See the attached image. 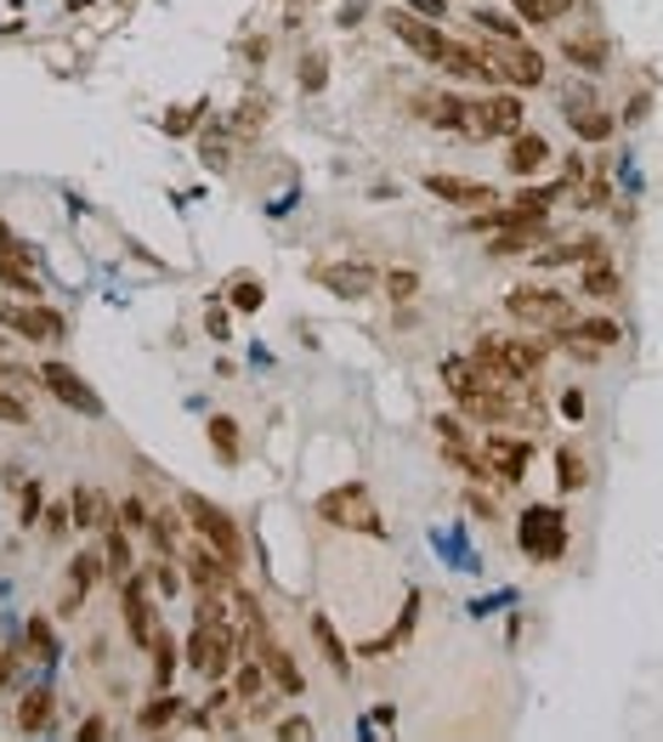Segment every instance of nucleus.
<instances>
[{
    "mask_svg": "<svg viewBox=\"0 0 663 742\" xmlns=\"http://www.w3.org/2000/svg\"><path fill=\"white\" fill-rule=\"evenodd\" d=\"M465 358L477 363L488 380H499V385H539V374L550 363V340L545 334H516V340L483 334Z\"/></svg>",
    "mask_w": 663,
    "mask_h": 742,
    "instance_id": "f257e3e1",
    "label": "nucleus"
},
{
    "mask_svg": "<svg viewBox=\"0 0 663 742\" xmlns=\"http://www.w3.org/2000/svg\"><path fill=\"white\" fill-rule=\"evenodd\" d=\"M318 522L323 527H341V533H363V538H392V527H386V516L374 511V493L363 487V482H341V487H329V493H318Z\"/></svg>",
    "mask_w": 663,
    "mask_h": 742,
    "instance_id": "f03ea898",
    "label": "nucleus"
},
{
    "mask_svg": "<svg viewBox=\"0 0 663 742\" xmlns=\"http://www.w3.org/2000/svg\"><path fill=\"white\" fill-rule=\"evenodd\" d=\"M245 640H239V624H194L182 640V663L205 674V680H227L232 663H239Z\"/></svg>",
    "mask_w": 663,
    "mask_h": 742,
    "instance_id": "7ed1b4c3",
    "label": "nucleus"
},
{
    "mask_svg": "<svg viewBox=\"0 0 663 742\" xmlns=\"http://www.w3.org/2000/svg\"><path fill=\"white\" fill-rule=\"evenodd\" d=\"M182 516H187V527L199 533V544H210V550L239 573L245 567V533H239V522H232L221 505H210L205 493H182Z\"/></svg>",
    "mask_w": 663,
    "mask_h": 742,
    "instance_id": "20e7f679",
    "label": "nucleus"
},
{
    "mask_svg": "<svg viewBox=\"0 0 663 742\" xmlns=\"http://www.w3.org/2000/svg\"><path fill=\"white\" fill-rule=\"evenodd\" d=\"M477 52L488 58V69H494V80L499 85H510V91H539L545 80H550V63H545V52H533L528 40H477Z\"/></svg>",
    "mask_w": 663,
    "mask_h": 742,
    "instance_id": "39448f33",
    "label": "nucleus"
},
{
    "mask_svg": "<svg viewBox=\"0 0 663 742\" xmlns=\"http://www.w3.org/2000/svg\"><path fill=\"white\" fill-rule=\"evenodd\" d=\"M505 312L522 323V329H533V334H550V329H561V323L579 318V307L567 301L556 284H516V289L505 295Z\"/></svg>",
    "mask_w": 663,
    "mask_h": 742,
    "instance_id": "423d86ee",
    "label": "nucleus"
},
{
    "mask_svg": "<svg viewBox=\"0 0 663 742\" xmlns=\"http://www.w3.org/2000/svg\"><path fill=\"white\" fill-rule=\"evenodd\" d=\"M516 550H522L528 561H539V567H556L567 556V516H561V505H528L522 516H516Z\"/></svg>",
    "mask_w": 663,
    "mask_h": 742,
    "instance_id": "0eeeda50",
    "label": "nucleus"
},
{
    "mask_svg": "<svg viewBox=\"0 0 663 742\" xmlns=\"http://www.w3.org/2000/svg\"><path fill=\"white\" fill-rule=\"evenodd\" d=\"M34 380L52 391L63 409H74V414H85V420H103V414H108V403L97 398V385H91L74 363H63V358H45V363L34 369Z\"/></svg>",
    "mask_w": 663,
    "mask_h": 742,
    "instance_id": "6e6552de",
    "label": "nucleus"
},
{
    "mask_svg": "<svg viewBox=\"0 0 663 742\" xmlns=\"http://www.w3.org/2000/svg\"><path fill=\"white\" fill-rule=\"evenodd\" d=\"M120 618H125V635H131V647L136 652H148L154 647V635L165 629L159 618H154V584H148V573H131V578H120Z\"/></svg>",
    "mask_w": 663,
    "mask_h": 742,
    "instance_id": "1a4fd4ad",
    "label": "nucleus"
},
{
    "mask_svg": "<svg viewBox=\"0 0 663 742\" xmlns=\"http://www.w3.org/2000/svg\"><path fill=\"white\" fill-rule=\"evenodd\" d=\"M0 323H7L12 334H23L29 346H63V334H69V318L58 312V307H45V295L40 301H7L0 307Z\"/></svg>",
    "mask_w": 663,
    "mask_h": 742,
    "instance_id": "9d476101",
    "label": "nucleus"
},
{
    "mask_svg": "<svg viewBox=\"0 0 663 742\" xmlns=\"http://www.w3.org/2000/svg\"><path fill=\"white\" fill-rule=\"evenodd\" d=\"M386 29H392V34L408 45V52H414L419 63H432V69L443 63L448 40H454V34L437 23V18H419V12H408V7H392V12H386Z\"/></svg>",
    "mask_w": 663,
    "mask_h": 742,
    "instance_id": "9b49d317",
    "label": "nucleus"
},
{
    "mask_svg": "<svg viewBox=\"0 0 663 742\" xmlns=\"http://www.w3.org/2000/svg\"><path fill=\"white\" fill-rule=\"evenodd\" d=\"M483 460H488V471H494V482L505 493V487H516V482L528 476L533 442L528 436H510V425H494V431H483Z\"/></svg>",
    "mask_w": 663,
    "mask_h": 742,
    "instance_id": "f8f14e48",
    "label": "nucleus"
},
{
    "mask_svg": "<svg viewBox=\"0 0 663 742\" xmlns=\"http://www.w3.org/2000/svg\"><path fill=\"white\" fill-rule=\"evenodd\" d=\"M522 120H528V109H522V91H510V85H494L488 96H477V142H488V136H516L522 131Z\"/></svg>",
    "mask_w": 663,
    "mask_h": 742,
    "instance_id": "ddd939ff",
    "label": "nucleus"
},
{
    "mask_svg": "<svg viewBox=\"0 0 663 742\" xmlns=\"http://www.w3.org/2000/svg\"><path fill=\"white\" fill-rule=\"evenodd\" d=\"M312 284H323L335 301H363V295L381 284V272H374L369 261H358V256H346V261H318L312 267Z\"/></svg>",
    "mask_w": 663,
    "mask_h": 742,
    "instance_id": "4468645a",
    "label": "nucleus"
},
{
    "mask_svg": "<svg viewBox=\"0 0 663 742\" xmlns=\"http://www.w3.org/2000/svg\"><path fill=\"white\" fill-rule=\"evenodd\" d=\"M425 193H432V199H443L448 210H488V205H499L494 182H477V176H448V171H432V176H425Z\"/></svg>",
    "mask_w": 663,
    "mask_h": 742,
    "instance_id": "2eb2a0df",
    "label": "nucleus"
},
{
    "mask_svg": "<svg viewBox=\"0 0 663 742\" xmlns=\"http://www.w3.org/2000/svg\"><path fill=\"white\" fill-rule=\"evenodd\" d=\"M567 125H573L579 142H612V131H619V120H612L607 109H595V96L584 85L567 91Z\"/></svg>",
    "mask_w": 663,
    "mask_h": 742,
    "instance_id": "dca6fc26",
    "label": "nucleus"
},
{
    "mask_svg": "<svg viewBox=\"0 0 663 742\" xmlns=\"http://www.w3.org/2000/svg\"><path fill=\"white\" fill-rule=\"evenodd\" d=\"M250 652H261L267 680H272L278 698H301V691H307V674H301V663H296L290 647H278V640H261V647H250Z\"/></svg>",
    "mask_w": 663,
    "mask_h": 742,
    "instance_id": "f3484780",
    "label": "nucleus"
},
{
    "mask_svg": "<svg viewBox=\"0 0 663 742\" xmlns=\"http://www.w3.org/2000/svg\"><path fill=\"white\" fill-rule=\"evenodd\" d=\"M437 69H443L448 80H459V85H499L494 69H488V58L477 52V45H465V40H448V52H443Z\"/></svg>",
    "mask_w": 663,
    "mask_h": 742,
    "instance_id": "a211bd4d",
    "label": "nucleus"
},
{
    "mask_svg": "<svg viewBox=\"0 0 663 742\" xmlns=\"http://www.w3.org/2000/svg\"><path fill=\"white\" fill-rule=\"evenodd\" d=\"M307 629H312V647H318V658L329 663V674H335V680H352V652H346L341 629L329 624V612H312Z\"/></svg>",
    "mask_w": 663,
    "mask_h": 742,
    "instance_id": "6ab92c4d",
    "label": "nucleus"
},
{
    "mask_svg": "<svg viewBox=\"0 0 663 742\" xmlns=\"http://www.w3.org/2000/svg\"><path fill=\"white\" fill-rule=\"evenodd\" d=\"M505 165H510V176H522V182H533L545 165H550V142L539 136V131H516L510 136V154H505Z\"/></svg>",
    "mask_w": 663,
    "mask_h": 742,
    "instance_id": "aec40b11",
    "label": "nucleus"
},
{
    "mask_svg": "<svg viewBox=\"0 0 663 742\" xmlns=\"http://www.w3.org/2000/svg\"><path fill=\"white\" fill-rule=\"evenodd\" d=\"M595 256H607V244L595 238V233H584V238H556V244H539V267H584V261H595Z\"/></svg>",
    "mask_w": 663,
    "mask_h": 742,
    "instance_id": "412c9836",
    "label": "nucleus"
},
{
    "mask_svg": "<svg viewBox=\"0 0 663 742\" xmlns=\"http://www.w3.org/2000/svg\"><path fill=\"white\" fill-rule=\"evenodd\" d=\"M419 607H425V596H419V589H408V601H403L397 624H392L381 640H363V647H358V658H392V652L403 647V640L414 635V624H419Z\"/></svg>",
    "mask_w": 663,
    "mask_h": 742,
    "instance_id": "4be33fe9",
    "label": "nucleus"
},
{
    "mask_svg": "<svg viewBox=\"0 0 663 742\" xmlns=\"http://www.w3.org/2000/svg\"><path fill=\"white\" fill-rule=\"evenodd\" d=\"M12 725L23 731V736H34V731H52L58 725V698L45 686H29L23 698H18V714H12Z\"/></svg>",
    "mask_w": 663,
    "mask_h": 742,
    "instance_id": "5701e85b",
    "label": "nucleus"
},
{
    "mask_svg": "<svg viewBox=\"0 0 663 742\" xmlns=\"http://www.w3.org/2000/svg\"><path fill=\"white\" fill-rule=\"evenodd\" d=\"M182 567H187V584H194V589H232V567L210 550V544L187 550V556H182Z\"/></svg>",
    "mask_w": 663,
    "mask_h": 742,
    "instance_id": "b1692460",
    "label": "nucleus"
},
{
    "mask_svg": "<svg viewBox=\"0 0 663 742\" xmlns=\"http://www.w3.org/2000/svg\"><path fill=\"white\" fill-rule=\"evenodd\" d=\"M97 584H108L103 550H74V556H69V601H63V607H74L80 596H91Z\"/></svg>",
    "mask_w": 663,
    "mask_h": 742,
    "instance_id": "393cba45",
    "label": "nucleus"
},
{
    "mask_svg": "<svg viewBox=\"0 0 663 742\" xmlns=\"http://www.w3.org/2000/svg\"><path fill=\"white\" fill-rule=\"evenodd\" d=\"M187 720V703H182V691H154L148 703L136 709V731H170V725H182Z\"/></svg>",
    "mask_w": 663,
    "mask_h": 742,
    "instance_id": "a878e982",
    "label": "nucleus"
},
{
    "mask_svg": "<svg viewBox=\"0 0 663 742\" xmlns=\"http://www.w3.org/2000/svg\"><path fill=\"white\" fill-rule=\"evenodd\" d=\"M579 289L590 295V301H619V295H624V278H619V267H612V256L584 261V267H579Z\"/></svg>",
    "mask_w": 663,
    "mask_h": 742,
    "instance_id": "bb28decb",
    "label": "nucleus"
},
{
    "mask_svg": "<svg viewBox=\"0 0 663 742\" xmlns=\"http://www.w3.org/2000/svg\"><path fill=\"white\" fill-rule=\"evenodd\" d=\"M232 691H239V703H256V698H267L272 691V680H267V663H261V652H239V663H232Z\"/></svg>",
    "mask_w": 663,
    "mask_h": 742,
    "instance_id": "cd10ccee",
    "label": "nucleus"
},
{
    "mask_svg": "<svg viewBox=\"0 0 663 742\" xmlns=\"http://www.w3.org/2000/svg\"><path fill=\"white\" fill-rule=\"evenodd\" d=\"M182 527H187V516H176V511H154L148 527H142V538H148V550H154V556H182Z\"/></svg>",
    "mask_w": 663,
    "mask_h": 742,
    "instance_id": "c85d7f7f",
    "label": "nucleus"
},
{
    "mask_svg": "<svg viewBox=\"0 0 663 742\" xmlns=\"http://www.w3.org/2000/svg\"><path fill=\"white\" fill-rule=\"evenodd\" d=\"M561 58L573 63L579 74H601L607 69V40L601 34H567L561 40Z\"/></svg>",
    "mask_w": 663,
    "mask_h": 742,
    "instance_id": "c756f323",
    "label": "nucleus"
},
{
    "mask_svg": "<svg viewBox=\"0 0 663 742\" xmlns=\"http://www.w3.org/2000/svg\"><path fill=\"white\" fill-rule=\"evenodd\" d=\"M23 652H29L34 663H58V658H63L58 629H52V618H45V612H34V618L23 624Z\"/></svg>",
    "mask_w": 663,
    "mask_h": 742,
    "instance_id": "7c9ffc66",
    "label": "nucleus"
},
{
    "mask_svg": "<svg viewBox=\"0 0 663 742\" xmlns=\"http://www.w3.org/2000/svg\"><path fill=\"white\" fill-rule=\"evenodd\" d=\"M131 538H136V533H125L120 522H114V527H103V561H108V578H114V584L136 573V556H131Z\"/></svg>",
    "mask_w": 663,
    "mask_h": 742,
    "instance_id": "2f4dec72",
    "label": "nucleus"
},
{
    "mask_svg": "<svg viewBox=\"0 0 663 742\" xmlns=\"http://www.w3.org/2000/svg\"><path fill=\"white\" fill-rule=\"evenodd\" d=\"M205 436H210V454H216L221 465H239V460H245V442H239V420L216 414V420L205 425Z\"/></svg>",
    "mask_w": 663,
    "mask_h": 742,
    "instance_id": "473e14b6",
    "label": "nucleus"
},
{
    "mask_svg": "<svg viewBox=\"0 0 663 742\" xmlns=\"http://www.w3.org/2000/svg\"><path fill=\"white\" fill-rule=\"evenodd\" d=\"M470 23H477L483 34H494V40H528V23L516 12H499V7H470Z\"/></svg>",
    "mask_w": 663,
    "mask_h": 742,
    "instance_id": "72a5a7b5",
    "label": "nucleus"
},
{
    "mask_svg": "<svg viewBox=\"0 0 663 742\" xmlns=\"http://www.w3.org/2000/svg\"><path fill=\"white\" fill-rule=\"evenodd\" d=\"M556 487L561 493H584L590 487V465H584V454L573 449V442H561V449H556Z\"/></svg>",
    "mask_w": 663,
    "mask_h": 742,
    "instance_id": "f704fd0d",
    "label": "nucleus"
},
{
    "mask_svg": "<svg viewBox=\"0 0 663 742\" xmlns=\"http://www.w3.org/2000/svg\"><path fill=\"white\" fill-rule=\"evenodd\" d=\"M579 0H510V12L522 18L528 29H545V23H561L567 12H573Z\"/></svg>",
    "mask_w": 663,
    "mask_h": 742,
    "instance_id": "c9c22d12",
    "label": "nucleus"
},
{
    "mask_svg": "<svg viewBox=\"0 0 663 742\" xmlns=\"http://www.w3.org/2000/svg\"><path fill=\"white\" fill-rule=\"evenodd\" d=\"M148 652H154V691H170V680H176V635L159 629Z\"/></svg>",
    "mask_w": 663,
    "mask_h": 742,
    "instance_id": "e433bc0d",
    "label": "nucleus"
},
{
    "mask_svg": "<svg viewBox=\"0 0 663 742\" xmlns=\"http://www.w3.org/2000/svg\"><path fill=\"white\" fill-rule=\"evenodd\" d=\"M0 284H7L12 295H23V301H40V278L29 261H12V256H0Z\"/></svg>",
    "mask_w": 663,
    "mask_h": 742,
    "instance_id": "4c0bfd02",
    "label": "nucleus"
},
{
    "mask_svg": "<svg viewBox=\"0 0 663 742\" xmlns=\"http://www.w3.org/2000/svg\"><path fill=\"white\" fill-rule=\"evenodd\" d=\"M176 567H182V556H154L148 567H142L148 584H154V596H176V589L187 584V573H176Z\"/></svg>",
    "mask_w": 663,
    "mask_h": 742,
    "instance_id": "58836bf2",
    "label": "nucleus"
},
{
    "mask_svg": "<svg viewBox=\"0 0 663 742\" xmlns=\"http://www.w3.org/2000/svg\"><path fill=\"white\" fill-rule=\"evenodd\" d=\"M437 436H443V454H459V449H477L465 414H437Z\"/></svg>",
    "mask_w": 663,
    "mask_h": 742,
    "instance_id": "ea45409f",
    "label": "nucleus"
},
{
    "mask_svg": "<svg viewBox=\"0 0 663 742\" xmlns=\"http://www.w3.org/2000/svg\"><path fill=\"white\" fill-rule=\"evenodd\" d=\"M40 533L52 538V544L69 538V533H74V505H69V499H52V505L40 511Z\"/></svg>",
    "mask_w": 663,
    "mask_h": 742,
    "instance_id": "a19ab883",
    "label": "nucleus"
},
{
    "mask_svg": "<svg viewBox=\"0 0 663 742\" xmlns=\"http://www.w3.org/2000/svg\"><path fill=\"white\" fill-rule=\"evenodd\" d=\"M227 301H232V312H261L267 307V289L256 278H232L227 284Z\"/></svg>",
    "mask_w": 663,
    "mask_h": 742,
    "instance_id": "79ce46f5",
    "label": "nucleus"
},
{
    "mask_svg": "<svg viewBox=\"0 0 663 742\" xmlns=\"http://www.w3.org/2000/svg\"><path fill=\"white\" fill-rule=\"evenodd\" d=\"M40 511H45V487L40 482H18V522L40 527Z\"/></svg>",
    "mask_w": 663,
    "mask_h": 742,
    "instance_id": "37998d69",
    "label": "nucleus"
},
{
    "mask_svg": "<svg viewBox=\"0 0 663 742\" xmlns=\"http://www.w3.org/2000/svg\"><path fill=\"white\" fill-rule=\"evenodd\" d=\"M381 284H386L392 301H414V295H419V272L414 267H392V272H381Z\"/></svg>",
    "mask_w": 663,
    "mask_h": 742,
    "instance_id": "c03bdc74",
    "label": "nucleus"
},
{
    "mask_svg": "<svg viewBox=\"0 0 663 742\" xmlns=\"http://www.w3.org/2000/svg\"><path fill=\"white\" fill-rule=\"evenodd\" d=\"M301 85H307V91H323V85H329V58H323V52H307V58H301Z\"/></svg>",
    "mask_w": 663,
    "mask_h": 742,
    "instance_id": "a18cd8bd",
    "label": "nucleus"
},
{
    "mask_svg": "<svg viewBox=\"0 0 663 742\" xmlns=\"http://www.w3.org/2000/svg\"><path fill=\"white\" fill-rule=\"evenodd\" d=\"M148 516H154V511L142 505V499H120V527H125V533H142V527H148Z\"/></svg>",
    "mask_w": 663,
    "mask_h": 742,
    "instance_id": "49530a36",
    "label": "nucleus"
},
{
    "mask_svg": "<svg viewBox=\"0 0 663 742\" xmlns=\"http://www.w3.org/2000/svg\"><path fill=\"white\" fill-rule=\"evenodd\" d=\"M0 420H7V425H29V403H23V398H12L7 385H0Z\"/></svg>",
    "mask_w": 663,
    "mask_h": 742,
    "instance_id": "de8ad7c7",
    "label": "nucleus"
},
{
    "mask_svg": "<svg viewBox=\"0 0 663 742\" xmlns=\"http://www.w3.org/2000/svg\"><path fill=\"white\" fill-rule=\"evenodd\" d=\"M18 669H23V652H18V647H0V691L18 680Z\"/></svg>",
    "mask_w": 663,
    "mask_h": 742,
    "instance_id": "09e8293b",
    "label": "nucleus"
},
{
    "mask_svg": "<svg viewBox=\"0 0 663 742\" xmlns=\"http://www.w3.org/2000/svg\"><path fill=\"white\" fill-rule=\"evenodd\" d=\"M403 7H408V12H419V18H437V23L448 18V0H403Z\"/></svg>",
    "mask_w": 663,
    "mask_h": 742,
    "instance_id": "8fccbe9b",
    "label": "nucleus"
},
{
    "mask_svg": "<svg viewBox=\"0 0 663 742\" xmlns=\"http://www.w3.org/2000/svg\"><path fill=\"white\" fill-rule=\"evenodd\" d=\"M272 731H278V736H312V720H307V714H290V720H278Z\"/></svg>",
    "mask_w": 663,
    "mask_h": 742,
    "instance_id": "3c124183",
    "label": "nucleus"
},
{
    "mask_svg": "<svg viewBox=\"0 0 663 742\" xmlns=\"http://www.w3.org/2000/svg\"><path fill=\"white\" fill-rule=\"evenodd\" d=\"M74 736H80V742H97V736H108V720H103V714H91V720H80Z\"/></svg>",
    "mask_w": 663,
    "mask_h": 742,
    "instance_id": "603ef678",
    "label": "nucleus"
},
{
    "mask_svg": "<svg viewBox=\"0 0 663 742\" xmlns=\"http://www.w3.org/2000/svg\"><path fill=\"white\" fill-rule=\"evenodd\" d=\"M194 114H199V109H182V114L170 109V114H165V131H176V136H187V131H194Z\"/></svg>",
    "mask_w": 663,
    "mask_h": 742,
    "instance_id": "864d4df0",
    "label": "nucleus"
},
{
    "mask_svg": "<svg viewBox=\"0 0 663 742\" xmlns=\"http://www.w3.org/2000/svg\"><path fill=\"white\" fill-rule=\"evenodd\" d=\"M561 414L567 420H584V391H561Z\"/></svg>",
    "mask_w": 663,
    "mask_h": 742,
    "instance_id": "5fc2aeb1",
    "label": "nucleus"
},
{
    "mask_svg": "<svg viewBox=\"0 0 663 742\" xmlns=\"http://www.w3.org/2000/svg\"><path fill=\"white\" fill-rule=\"evenodd\" d=\"M205 323H210V334H216V340H227V307H210V318H205Z\"/></svg>",
    "mask_w": 663,
    "mask_h": 742,
    "instance_id": "6e6d98bb",
    "label": "nucleus"
},
{
    "mask_svg": "<svg viewBox=\"0 0 663 742\" xmlns=\"http://www.w3.org/2000/svg\"><path fill=\"white\" fill-rule=\"evenodd\" d=\"M646 109H652V103H646V96H635V103L624 109V120H630V125H641V114H646Z\"/></svg>",
    "mask_w": 663,
    "mask_h": 742,
    "instance_id": "4d7b16f0",
    "label": "nucleus"
}]
</instances>
